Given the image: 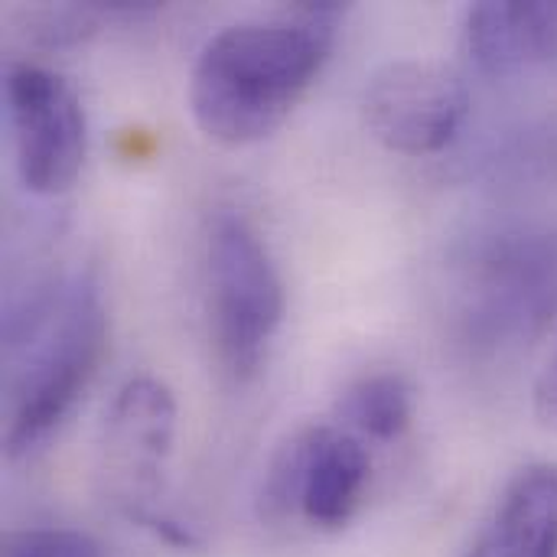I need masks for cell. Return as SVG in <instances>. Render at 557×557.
I'll return each instance as SVG.
<instances>
[{"label":"cell","mask_w":557,"mask_h":557,"mask_svg":"<svg viewBox=\"0 0 557 557\" xmlns=\"http://www.w3.org/2000/svg\"><path fill=\"white\" fill-rule=\"evenodd\" d=\"M176 398L160 379H131L108 408L101 454L104 476L127 516L157 525V532L186 545L189 535L160 512L163 476L176 444Z\"/></svg>","instance_id":"obj_6"},{"label":"cell","mask_w":557,"mask_h":557,"mask_svg":"<svg viewBox=\"0 0 557 557\" xmlns=\"http://www.w3.org/2000/svg\"><path fill=\"white\" fill-rule=\"evenodd\" d=\"M108 339L101 287L91 274L39 287L7 323V428L10 457L36 454L91 388Z\"/></svg>","instance_id":"obj_2"},{"label":"cell","mask_w":557,"mask_h":557,"mask_svg":"<svg viewBox=\"0 0 557 557\" xmlns=\"http://www.w3.org/2000/svg\"><path fill=\"white\" fill-rule=\"evenodd\" d=\"M463 46L486 75L509 78L557 59V3L486 0L467 10Z\"/></svg>","instance_id":"obj_9"},{"label":"cell","mask_w":557,"mask_h":557,"mask_svg":"<svg viewBox=\"0 0 557 557\" xmlns=\"http://www.w3.org/2000/svg\"><path fill=\"white\" fill-rule=\"evenodd\" d=\"M535 414L545 428L557 431V352L548 359V366L542 369L539 382H535Z\"/></svg>","instance_id":"obj_13"},{"label":"cell","mask_w":557,"mask_h":557,"mask_svg":"<svg viewBox=\"0 0 557 557\" xmlns=\"http://www.w3.org/2000/svg\"><path fill=\"white\" fill-rule=\"evenodd\" d=\"M362 111L379 144L405 157H431L467 124L470 88L441 62L395 59L369 78Z\"/></svg>","instance_id":"obj_8"},{"label":"cell","mask_w":557,"mask_h":557,"mask_svg":"<svg viewBox=\"0 0 557 557\" xmlns=\"http://www.w3.org/2000/svg\"><path fill=\"white\" fill-rule=\"evenodd\" d=\"M3 557H104L98 542L75 529H26L7 539Z\"/></svg>","instance_id":"obj_12"},{"label":"cell","mask_w":557,"mask_h":557,"mask_svg":"<svg viewBox=\"0 0 557 557\" xmlns=\"http://www.w3.org/2000/svg\"><path fill=\"white\" fill-rule=\"evenodd\" d=\"M339 421L362 441L395 444L414 421V388L401 372H372L339 398Z\"/></svg>","instance_id":"obj_11"},{"label":"cell","mask_w":557,"mask_h":557,"mask_svg":"<svg viewBox=\"0 0 557 557\" xmlns=\"http://www.w3.org/2000/svg\"><path fill=\"white\" fill-rule=\"evenodd\" d=\"M343 3H294L215 33L189 72V111L206 137L245 147L271 137L326 69Z\"/></svg>","instance_id":"obj_1"},{"label":"cell","mask_w":557,"mask_h":557,"mask_svg":"<svg viewBox=\"0 0 557 557\" xmlns=\"http://www.w3.org/2000/svg\"><path fill=\"white\" fill-rule=\"evenodd\" d=\"M3 95L20 183L42 199L69 193L88 153V124L75 88L46 65L20 62L7 72Z\"/></svg>","instance_id":"obj_7"},{"label":"cell","mask_w":557,"mask_h":557,"mask_svg":"<svg viewBox=\"0 0 557 557\" xmlns=\"http://www.w3.org/2000/svg\"><path fill=\"white\" fill-rule=\"evenodd\" d=\"M463 557H557V463L519 470Z\"/></svg>","instance_id":"obj_10"},{"label":"cell","mask_w":557,"mask_h":557,"mask_svg":"<svg viewBox=\"0 0 557 557\" xmlns=\"http://www.w3.org/2000/svg\"><path fill=\"white\" fill-rule=\"evenodd\" d=\"M557 317V235L509 232L486 242L457 284V326L476 352L535 343Z\"/></svg>","instance_id":"obj_3"},{"label":"cell","mask_w":557,"mask_h":557,"mask_svg":"<svg viewBox=\"0 0 557 557\" xmlns=\"http://www.w3.org/2000/svg\"><path fill=\"white\" fill-rule=\"evenodd\" d=\"M369 483L372 457L366 441L343 424H310L274 454L261 486V509L274 522L297 519L313 532H339L359 516Z\"/></svg>","instance_id":"obj_5"},{"label":"cell","mask_w":557,"mask_h":557,"mask_svg":"<svg viewBox=\"0 0 557 557\" xmlns=\"http://www.w3.org/2000/svg\"><path fill=\"white\" fill-rule=\"evenodd\" d=\"M206 284L219 366L232 382H251L284 323V281L258 228L235 209L209 222Z\"/></svg>","instance_id":"obj_4"}]
</instances>
